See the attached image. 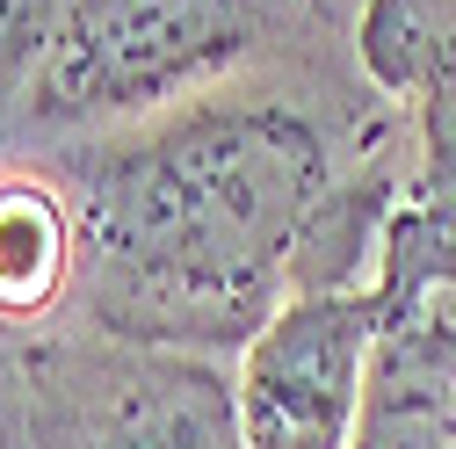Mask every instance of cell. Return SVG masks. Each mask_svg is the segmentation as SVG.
<instances>
[{"mask_svg": "<svg viewBox=\"0 0 456 449\" xmlns=\"http://www.w3.org/2000/svg\"><path fill=\"white\" fill-rule=\"evenodd\" d=\"M406 145V102L377 94L355 59L333 66V44L44 145L80 210V319L145 348L240 355L297 298L305 240L340 175Z\"/></svg>", "mask_w": 456, "mask_h": 449, "instance_id": "6da1fadb", "label": "cell"}, {"mask_svg": "<svg viewBox=\"0 0 456 449\" xmlns=\"http://www.w3.org/2000/svg\"><path fill=\"white\" fill-rule=\"evenodd\" d=\"M305 44H340L305 15V0H66L22 152L159 117Z\"/></svg>", "mask_w": 456, "mask_h": 449, "instance_id": "7a4b0ae2", "label": "cell"}, {"mask_svg": "<svg viewBox=\"0 0 456 449\" xmlns=\"http://www.w3.org/2000/svg\"><path fill=\"white\" fill-rule=\"evenodd\" d=\"M22 449H247L232 370L117 333H44L15 355Z\"/></svg>", "mask_w": 456, "mask_h": 449, "instance_id": "3957f363", "label": "cell"}, {"mask_svg": "<svg viewBox=\"0 0 456 449\" xmlns=\"http://www.w3.org/2000/svg\"><path fill=\"white\" fill-rule=\"evenodd\" d=\"M377 333V290H312L282 305L232 355V406L247 449H348Z\"/></svg>", "mask_w": 456, "mask_h": 449, "instance_id": "277c9868", "label": "cell"}, {"mask_svg": "<svg viewBox=\"0 0 456 449\" xmlns=\"http://www.w3.org/2000/svg\"><path fill=\"white\" fill-rule=\"evenodd\" d=\"M80 312V210L44 152L0 159V333L44 341Z\"/></svg>", "mask_w": 456, "mask_h": 449, "instance_id": "5b68a950", "label": "cell"}, {"mask_svg": "<svg viewBox=\"0 0 456 449\" xmlns=\"http://www.w3.org/2000/svg\"><path fill=\"white\" fill-rule=\"evenodd\" d=\"M348 449H456V326H384Z\"/></svg>", "mask_w": 456, "mask_h": 449, "instance_id": "8992f818", "label": "cell"}, {"mask_svg": "<svg viewBox=\"0 0 456 449\" xmlns=\"http://www.w3.org/2000/svg\"><path fill=\"white\" fill-rule=\"evenodd\" d=\"M377 319L384 326H456V196L420 175L398 189L377 240Z\"/></svg>", "mask_w": 456, "mask_h": 449, "instance_id": "52a82bcc", "label": "cell"}, {"mask_svg": "<svg viewBox=\"0 0 456 449\" xmlns=\"http://www.w3.org/2000/svg\"><path fill=\"white\" fill-rule=\"evenodd\" d=\"M59 15H66V0H0V159L22 152L29 94H37V73L51 59Z\"/></svg>", "mask_w": 456, "mask_h": 449, "instance_id": "ba28073f", "label": "cell"}, {"mask_svg": "<svg viewBox=\"0 0 456 449\" xmlns=\"http://www.w3.org/2000/svg\"><path fill=\"white\" fill-rule=\"evenodd\" d=\"M413 117V159H420V182L456 196V44L428 66V80L406 102Z\"/></svg>", "mask_w": 456, "mask_h": 449, "instance_id": "9c48e42d", "label": "cell"}, {"mask_svg": "<svg viewBox=\"0 0 456 449\" xmlns=\"http://www.w3.org/2000/svg\"><path fill=\"white\" fill-rule=\"evenodd\" d=\"M305 15H312L326 37L348 44V37H355V15H362V0H305Z\"/></svg>", "mask_w": 456, "mask_h": 449, "instance_id": "30bf717a", "label": "cell"}, {"mask_svg": "<svg viewBox=\"0 0 456 449\" xmlns=\"http://www.w3.org/2000/svg\"><path fill=\"white\" fill-rule=\"evenodd\" d=\"M15 370H8V384H0V449H22V420H15Z\"/></svg>", "mask_w": 456, "mask_h": 449, "instance_id": "8fae6325", "label": "cell"}]
</instances>
